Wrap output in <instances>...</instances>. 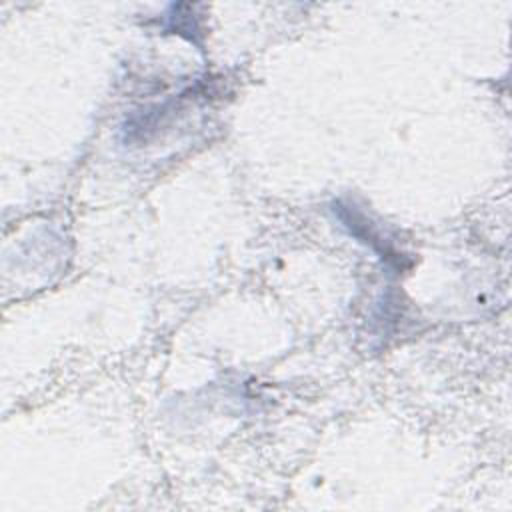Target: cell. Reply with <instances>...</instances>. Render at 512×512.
<instances>
[{
    "label": "cell",
    "mask_w": 512,
    "mask_h": 512,
    "mask_svg": "<svg viewBox=\"0 0 512 512\" xmlns=\"http://www.w3.org/2000/svg\"><path fill=\"white\" fill-rule=\"evenodd\" d=\"M334 214L340 218V222L348 228L350 234H354L360 242L368 244L372 250L380 252L382 258L394 260L390 254H394V256L398 258V254H396V252L392 250V246L380 236V232L374 228V224H372L362 212H358L354 206L336 202V204H334Z\"/></svg>",
    "instance_id": "obj_1"
}]
</instances>
